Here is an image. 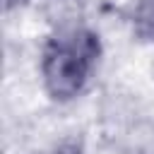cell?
<instances>
[{"label":"cell","mask_w":154,"mask_h":154,"mask_svg":"<svg viewBox=\"0 0 154 154\" xmlns=\"http://www.w3.org/2000/svg\"><path fill=\"white\" fill-rule=\"evenodd\" d=\"M103 55L101 36L91 26H65L51 34L38 55V77L46 96L55 103L79 99Z\"/></svg>","instance_id":"cell-1"},{"label":"cell","mask_w":154,"mask_h":154,"mask_svg":"<svg viewBox=\"0 0 154 154\" xmlns=\"http://www.w3.org/2000/svg\"><path fill=\"white\" fill-rule=\"evenodd\" d=\"M130 22L142 41H154V0H135Z\"/></svg>","instance_id":"cell-2"},{"label":"cell","mask_w":154,"mask_h":154,"mask_svg":"<svg viewBox=\"0 0 154 154\" xmlns=\"http://www.w3.org/2000/svg\"><path fill=\"white\" fill-rule=\"evenodd\" d=\"M53 154H84V144L79 137H67L53 149Z\"/></svg>","instance_id":"cell-3"},{"label":"cell","mask_w":154,"mask_h":154,"mask_svg":"<svg viewBox=\"0 0 154 154\" xmlns=\"http://www.w3.org/2000/svg\"><path fill=\"white\" fill-rule=\"evenodd\" d=\"M29 0H2V5H5V10L10 12V10H14V7H22V5H26Z\"/></svg>","instance_id":"cell-4"}]
</instances>
